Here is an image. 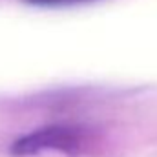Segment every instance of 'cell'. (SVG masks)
I'll use <instances>...</instances> for the list:
<instances>
[{"mask_svg":"<svg viewBox=\"0 0 157 157\" xmlns=\"http://www.w3.org/2000/svg\"><path fill=\"white\" fill-rule=\"evenodd\" d=\"M35 6H68V4H78V2H88V0H26Z\"/></svg>","mask_w":157,"mask_h":157,"instance_id":"cell-2","label":"cell"},{"mask_svg":"<svg viewBox=\"0 0 157 157\" xmlns=\"http://www.w3.org/2000/svg\"><path fill=\"white\" fill-rule=\"evenodd\" d=\"M86 144L84 135L77 128H64V126H53V128H42L37 130L22 139H18L11 152L15 155H33L42 150H62L68 154H77Z\"/></svg>","mask_w":157,"mask_h":157,"instance_id":"cell-1","label":"cell"}]
</instances>
